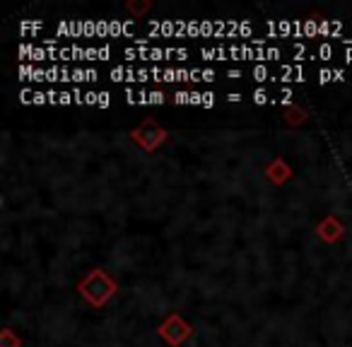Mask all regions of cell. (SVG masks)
<instances>
[{
    "mask_svg": "<svg viewBox=\"0 0 352 347\" xmlns=\"http://www.w3.org/2000/svg\"><path fill=\"white\" fill-rule=\"evenodd\" d=\"M111 80L113 82H135L138 80V73L131 68H123V65H118V68L111 70Z\"/></svg>",
    "mask_w": 352,
    "mask_h": 347,
    "instance_id": "6da1fadb",
    "label": "cell"
},
{
    "mask_svg": "<svg viewBox=\"0 0 352 347\" xmlns=\"http://www.w3.org/2000/svg\"><path fill=\"white\" fill-rule=\"evenodd\" d=\"M73 82H89V70H73Z\"/></svg>",
    "mask_w": 352,
    "mask_h": 347,
    "instance_id": "7a4b0ae2",
    "label": "cell"
},
{
    "mask_svg": "<svg viewBox=\"0 0 352 347\" xmlns=\"http://www.w3.org/2000/svg\"><path fill=\"white\" fill-rule=\"evenodd\" d=\"M268 78H270L268 68H263V65H256V68H254V80H258V82H263V80H268Z\"/></svg>",
    "mask_w": 352,
    "mask_h": 347,
    "instance_id": "3957f363",
    "label": "cell"
},
{
    "mask_svg": "<svg viewBox=\"0 0 352 347\" xmlns=\"http://www.w3.org/2000/svg\"><path fill=\"white\" fill-rule=\"evenodd\" d=\"M304 34H309V36H316L318 34L316 20H307V22H304Z\"/></svg>",
    "mask_w": 352,
    "mask_h": 347,
    "instance_id": "277c9868",
    "label": "cell"
},
{
    "mask_svg": "<svg viewBox=\"0 0 352 347\" xmlns=\"http://www.w3.org/2000/svg\"><path fill=\"white\" fill-rule=\"evenodd\" d=\"M331 56H333V49L328 44H323L321 49H318V58L321 60H331Z\"/></svg>",
    "mask_w": 352,
    "mask_h": 347,
    "instance_id": "5b68a950",
    "label": "cell"
},
{
    "mask_svg": "<svg viewBox=\"0 0 352 347\" xmlns=\"http://www.w3.org/2000/svg\"><path fill=\"white\" fill-rule=\"evenodd\" d=\"M254 102H256V104H265V102H268V92H265V89H256Z\"/></svg>",
    "mask_w": 352,
    "mask_h": 347,
    "instance_id": "8992f818",
    "label": "cell"
},
{
    "mask_svg": "<svg viewBox=\"0 0 352 347\" xmlns=\"http://www.w3.org/2000/svg\"><path fill=\"white\" fill-rule=\"evenodd\" d=\"M318 80H321V82H328V80H336V70H321V73H318Z\"/></svg>",
    "mask_w": 352,
    "mask_h": 347,
    "instance_id": "52a82bcc",
    "label": "cell"
},
{
    "mask_svg": "<svg viewBox=\"0 0 352 347\" xmlns=\"http://www.w3.org/2000/svg\"><path fill=\"white\" fill-rule=\"evenodd\" d=\"M97 107H102V109H107V107H109V94H107V92H99Z\"/></svg>",
    "mask_w": 352,
    "mask_h": 347,
    "instance_id": "ba28073f",
    "label": "cell"
},
{
    "mask_svg": "<svg viewBox=\"0 0 352 347\" xmlns=\"http://www.w3.org/2000/svg\"><path fill=\"white\" fill-rule=\"evenodd\" d=\"M164 102V94L162 92H150V104H162Z\"/></svg>",
    "mask_w": 352,
    "mask_h": 347,
    "instance_id": "9c48e42d",
    "label": "cell"
},
{
    "mask_svg": "<svg viewBox=\"0 0 352 347\" xmlns=\"http://www.w3.org/2000/svg\"><path fill=\"white\" fill-rule=\"evenodd\" d=\"M191 104V94H186V92H179L176 94V104Z\"/></svg>",
    "mask_w": 352,
    "mask_h": 347,
    "instance_id": "30bf717a",
    "label": "cell"
},
{
    "mask_svg": "<svg viewBox=\"0 0 352 347\" xmlns=\"http://www.w3.org/2000/svg\"><path fill=\"white\" fill-rule=\"evenodd\" d=\"M162 80H164V82H174V80H179V78H176L174 70H164V75H162Z\"/></svg>",
    "mask_w": 352,
    "mask_h": 347,
    "instance_id": "8fae6325",
    "label": "cell"
},
{
    "mask_svg": "<svg viewBox=\"0 0 352 347\" xmlns=\"http://www.w3.org/2000/svg\"><path fill=\"white\" fill-rule=\"evenodd\" d=\"M212 104H215V97H212L210 92L203 94V107H212Z\"/></svg>",
    "mask_w": 352,
    "mask_h": 347,
    "instance_id": "7c38bea8",
    "label": "cell"
},
{
    "mask_svg": "<svg viewBox=\"0 0 352 347\" xmlns=\"http://www.w3.org/2000/svg\"><path fill=\"white\" fill-rule=\"evenodd\" d=\"M49 94H44V92H34V104H44V102H49Z\"/></svg>",
    "mask_w": 352,
    "mask_h": 347,
    "instance_id": "4fadbf2b",
    "label": "cell"
},
{
    "mask_svg": "<svg viewBox=\"0 0 352 347\" xmlns=\"http://www.w3.org/2000/svg\"><path fill=\"white\" fill-rule=\"evenodd\" d=\"M97 99H99L97 92H87V94H85V102H87V104H97Z\"/></svg>",
    "mask_w": 352,
    "mask_h": 347,
    "instance_id": "5bb4252c",
    "label": "cell"
},
{
    "mask_svg": "<svg viewBox=\"0 0 352 347\" xmlns=\"http://www.w3.org/2000/svg\"><path fill=\"white\" fill-rule=\"evenodd\" d=\"M201 78L206 80V82H212V80H215V73H212V70H203Z\"/></svg>",
    "mask_w": 352,
    "mask_h": 347,
    "instance_id": "9a60e30c",
    "label": "cell"
},
{
    "mask_svg": "<svg viewBox=\"0 0 352 347\" xmlns=\"http://www.w3.org/2000/svg\"><path fill=\"white\" fill-rule=\"evenodd\" d=\"M109 54H111V49H107V46H104V49H99V60H107Z\"/></svg>",
    "mask_w": 352,
    "mask_h": 347,
    "instance_id": "2e32d148",
    "label": "cell"
},
{
    "mask_svg": "<svg viewBox=\"0 0 352 347\" xmlns=\"http://www.w3.org/2000/svg\"><path fill=\"white\" fill-rule=\"evenodd\" d=\"M70 97H73V94H68V92H60V104H70V102H73V99H70Z\"/></svg>",
    "mask_w": 352,
    "mask_h": 347,
    "instance_id": "e0dca14e",
    "label": "cell"
}]
</instances>
